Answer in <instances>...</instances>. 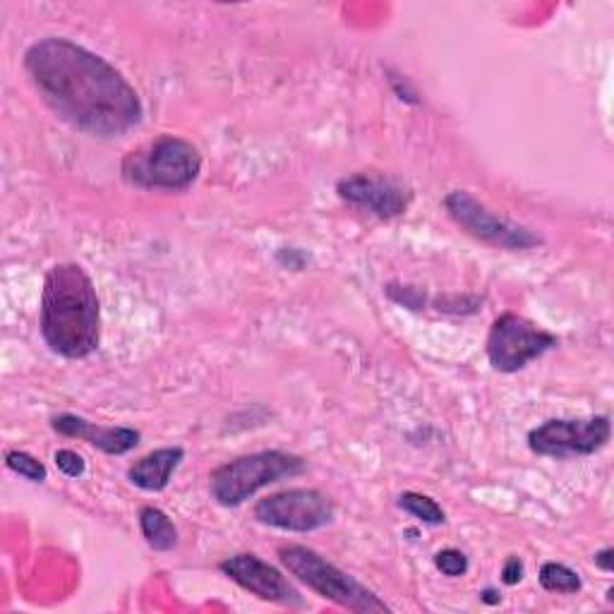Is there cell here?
Wrapping results in <instances>:
<instances>
[{"mask_svg":"<svg viewBox=\"0 0 614 614\" xmlns=\"http://www.w3.org/2000/svg\"><path fill=\"white\" fill-rule=\"evenodd\" d=\"M389 84H392L394 94L401 99L411 103V107H415V103H421V99H417V92L411 87V82L406 78H401V74H389Z\"/></svg>","mask_w":614,"mask_h":614,"instance_id":"cell-22","label":"cell"},{"mask_svg":"<svg viewBox=\"0 0 614 614\" xmlns=\"http://www.w3.org/2000/svg\"><path fill=\"white\" fill-rule=\"evenodd\" d=\"M560 339L541 324L516 312H504L492 322L487 334V361L492 370L514 374L557 346Z\"/></svg>","mask_w":614,"mask_h":614,"instance_id":"cell-7","label":"cell"},{"mask_svg":"<svg viewBox=\"0 0 614 614\" xmlns=\"http://www.w3.org/2000/svg\"><path fill=\"white\" fill-rule=\"evenodd\" d=\"M336 192L343 202L384 221L403 217L413 202V190L406 183L380 173H353L341 178Z\"/></svg>","mask_w":614,"mask_h":614,"instance_id":"cell-10","label":"cell"},{"mask_svg":"<svg viewBox=\"0 0 614 614\" xmlns=\"http://www.w3.org/2000/svg\"><path fill=\"white\" fill-rule=\"evenodd\" d=\"M481 601H483V603H487V605H500L502 595H500L497 591H494V588H487V591H483V593H481Z\"/></svg>","mask_w":614,"mask_h":614,"instance_id":"cell-26","label":"cell"},{"mask_svg":"<svg viewBox=\"0 0 614 614\" xmlns=\"http://www.w3.org/2000/svg\"><path fill=\"white\" fill-rule=\"evenodd\" d=\"M51 427L58 434H63V437L87 442L89 446H94V449H99V452L109 454V456L130 454L142 440V434L134 427L97 425V423H89V421H84V417L72 415V413L56 415L51 421Z\"/></svg>","mask_w":614,"mask_h":614,"instance_id":"cell-12","label":"cell"},{"mask_svg":"<svg viewBox=\"0 0 614 614\" xmlns=\"http://www.w3.org/2000/svg\"><path fill=\"white\" fill-rule=\"evenodd\" d=\"M276 260H279L283 266L295 269V272H301V269H303L305 262H308L305 254H303L301 250H293V248H283V250H279Z\"/></svg>","mask_w":614,"mask_h":614,"instance_id":"cell-24","label":"cell"},{"mask_svg":"<svg viewBox=\"0 0 614 614\" xmlns=\"http://www.w3.org/2000/svg\"><path fill=\"white\" fill-rule=\"evenodd\" d=\"M612 423L607 415L593 417H560L529 432V449L537 456L568 461L591 456L607 446Z\"/></svg>","mask_w":614,"mask_h":614,"instance_id":"cell-9","label":"cell"},{"mask_svg":"<svg viewBox=\"0 0 614 614\" xmlns=\"http://www.w3.org/2000/svg\"><path fill=\"white\" fill-rule=\"evenodd\" d=\"M444 209L446 214L454 219L459 229H463L471 238L485 245L512 252L533 250L537 245H543V238L533 229L521 227V223L490 212V209L481 200H475L469 190L449 192L444 198Z\"/></svg>","mask_w":614,"mask_h":614,"instance_id":"cell-6","label":"cell"},{"mask_svg":"<svg viewBox=\"0 0 614 614\" xmlns=\"http://www.w3.org/2000/svg\"><path fill=\"white\" fill-rule=\"evenodd\" d=\"M541 586L547 593H562V595H574L583 588L581 576L574 572V568H568L566 564L560 562H545L541 566Z\"/></svg>","mask_w":614,"mask_h":614,"instance_id":"cell-15","label":"cell"},{"mask_svg":"<svg viewBox=\"0 0 614 614\" xmlns=\"http://www.w3.org/2000/svg\"><path fill=\"white\" fill-rule=\"evenodd\" d=\"M53 461H56L58 471L68 477H82L87 471L84 459L78 452H72V449H58V452L53 454Z\"/></svg>","mask_w":614,"mask_h":614,"instance_id":"cell-21","label":"cell"},{"mask_svg":"<svg viewBox=\"0 0 614 614\" xmlns=\"http://www.w3.org/2000/svg\"><path fill=\"white\" fill-rule=\"evenodd\" d=\"M200 149L183 138L161 134L154 142L132 149L121 163L123 181L142 190H188L200 178Z\"/></svg>","mask_w":614,"mask_h":614,"instance_id":"cell-3","label":"cell"},{"mask_svg":"<svg viewBox=\"0 0 614 614\" xmlns=\"http://www.w3.org/2000/svg\"><path fill=\"white\" fill-rule=\"evenodd\" d=\"M140 529L147 545L157 552H171L178 545L175 523L159 506H142Z\"/></svg>","mask_w":614,"mask_h":614,"instance_id":"cell-14","label":"cell"},{"mask_svg":"<svg viewBox=\"0 0 614 614\" xmlns=\"http://www.w3.org/2000/svg\"><path fill=\"white\" fill-rule=\"evenodd\" d=\"M254 521L289 533L320 531L336 516V504L326 492L314 487H291L260 500L252 509Z\"/></svg>","mask_w":614,"mask_h":614,"instance_id":"cell-8","label":"cell"},{"mask_svg":"<svg viewBox=\"0 0 614 614\" xmlns=\"http://www.w3.org/2000/svg\"><path fill=\"white\" fill-rule=\"evenodd\" d=\"M6 466L12 473L27 477L29 483H43V481H47V475H49L47 466H43V463L37 456L20 452V449H12V452L6 454Z\"/></svg>","mask_w":614,"mask_h":614,"instance_id":"cell-17","label":"cell"},{"mask_svg":"<svg viewBox=\"0 0 614 614\" xmlns=\"http://www.w3.org/2000/svg\"><path fill=\"white\" fill-rule=\"evenodd\" d=\"M308 471V461L281 449H269V452L245 454L229 463H221L219 469L209 475V492L219 506H241L252 494L276 485L289 477H298Z\"/></svg>","mask_w":614,"mask_h":614,"instance_id":"cell-4","label":"cell"},{"mask_svg":"<svg viewBox=\"0 0 614 614\" xmlns=\"http://www.w3.org/2000/svg\"><path fill=\"white\" fill-rule=\"evenodd\" d=\"M483 298L477 295H444L434 301V308L440 312H449V314H473L481 308Z\"/></svg>","mask_w":614,"mask_h":614,"instance_id":"cell-20","label":"cell"},{"mask_svg":"<svg viewBox=\"0 0 614 614\" xmlns=\"http://www.w3.org/2000/svg\"><path fill=\"white\" fill-rule=\"evenodd\" d=\"M219 568L223 576H229L243 591L258 595L260 601L276 603L283 607H305L301 591H298L293 583L283 576V572H279L276 566L258 557V554L252 552L233 554V557L223 560Z\"/></svg>","mask_w":614,"mask_h":614,"instance_id":"cell-11","label":"cell"},{"mask_svg":"<svg viewBox=\"0 0 614 614\" xmlns=\"http://www.w3.org/2000/svg\"><path fill=\"white\" fill-rule=\"evenodd\" d=\"M185 459L183 446H161L157 452L138 459L128 469V481L144 492L167 490L173 473Z\"/></svg>","mask_w":614,"mask_h":614,"instance_id":"cell-13","label":"cell"},{"mask_svg":"<svg viewBox=\"0 0 614 614\" xmlns=\"http://www.w3.org/2000/svg\"><path fill=\"white\" fill-rule=\"evenodd\" d=\"M502 581L504 586H516V583L523 581V562L516 557V554H512L502 566Z\"/></svg>","mask_w":614,"mask_h":614,"instance_id":"cell-23","label":"cell"},{"mask_svg":"<svg viewBox=\"0 0 614 614\" xmlns=\"http://www.w3.org/2000/svg\"><path fill=\"white\" fill-rule=\"evenodd\" d=\"M384 293L389 301H394L396 305H403L409 310H423L425 305V293L417 286H409V283H386Z\"/></svg>","mask_w":614,"mask_h":614,"instance_id":"cell-19","label":"cell"},{"mask_svg":"<svg viewBox=\"0 0 614 614\" xmlns=\"http://www.w3.org/2000/svg\"><path fill=\"white\" fill-rule=\"evenodd\" d=\"M399 509H403V512L421 523H427V526H440V523L446 521L444 509L421 492H403L399 497Z\"/></svg>","mask_w":614,"mask_h":614,"instance_id":"cell-16","label":"cell"},{"mask_svg":"<svg viewBox=\"0 0 614 614\" xmlns=\"http://www.w3.org/2000/svg\"><path fill=\"white\" fill-rule=\"evenodd\" d=\"M434 566H437V572H442L444 576L459 578L469 572V557L461 550L446 547L434 554Z\"/></svg>","mask_w":614,"mask_h":614,"instance_id":"cell-18","label":"cell"},{"mask_svg":"<svg viewBox=\"0 0 614 614\" xmlns=\"http://www.w3.org/2000/svg\"><path fill=\"white\" fill-rule=\"evenodd\" d=\"M24 70L41 101L89 138H123L142 123L140 94L125 74L66 37L32 43L24 53Z\"/></svg>","mask_w":614,"mask_h":614,"instance_id":"cell-1","label":"cell"},{"mask_svg":"<svg viewBox=\"0 0 614 614\" xmlns=\"http://www.w3.org/2000/svg\"><path fill=\"white\" fill-rule=\"evenodd\" d=\"M593 562H595L597 568H601V572L612 574V568H614V550H612V547H605V550H601V552H595Z\"/></svg>","mask_w":614,"mask_h":614,"instance_id":"cell-25","label":"cell"},{"mask_svg":"<svg viewBox=\"0 0 614 614\" xmlns=\"http://www.w3.org/2000/svg\"><path fill=\"white\" fill-rule=\"evenodd\" d=\"M279 560L291 576L305 583L310 591L322 595L324 601H332L358 614H374V612L392 610L370 588H365L361 581H355L351 574L341 572L336 564L322 557L318 550L305 545H281Z\"/></svg>","mask_w":614,"mask_h":614,"instance_id":"cell-5","label":"cell"},{"mask_svg":"<svg viewBox=\"0 0 614 614\" xmlns=\"http://www.w3.org/2000/svg\"><path fill=\"white\" fill-rule=\"evenodd\" d=\"M41 336L47 346L68 361L89 358L101 343V303L84 266L63 262L43 276Z\"/></svg>","mask_w":614,"mask_h":614,"instance_id":"cell-2","label":"cell"}]
</instances>
